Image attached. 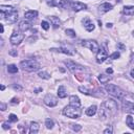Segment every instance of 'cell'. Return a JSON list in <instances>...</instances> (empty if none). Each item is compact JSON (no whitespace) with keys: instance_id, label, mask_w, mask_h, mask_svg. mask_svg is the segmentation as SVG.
<instances>
[{"instance_id":"obj_8","label":"cell","mask_w":134,"mask_h":134,"mask_svg":"<svg viewBox=\"0 0 134 134\" xmlns=\"http://www.w3.org/2000/svg\"><path fill=\"white\" fill-rule=\"evenodd\" d=\"M107 58H108V52H107L105 47H101L99 51L96 52V62L97 63H103Z\"/></svg>"},{"instance_id":"obj_45","label":"cell","mask_w":134,"mask_h":134,"mask_svg":"<svg viewBox=\"0 0 134 134\" xmlns=\"http://www.w3.org/2000/svg\"><path fill=\"white\" fill-rule=\"evenodd\" d=\"M130 74H131V77L134 79V69H132V70H131V73H130Z\"/></svg>"},{"instance_id":"obj_20","label":"cell","mask_w":134,"mask_h":134,"mask_svg":"<svg viewBox=\"0 0 134 134\" xmlns=\"http://www.w3.org/2000/svg\"><path fill=\"white\" fill-rule=\"evenodd\" d=\"M50 50L51 51L63 52V53H65V55H68V56H73L74 55V51H70L69 49H67V48H51Z\"/></svg>"},{"instance_id":"obj_24","label":"cell","mask_w":134,"mask_h":134,"mask_svg":"<svg viewBox=\"0 0 134 134\" xmlns=\"http://www.w3.org/2000/svg\"><path fill=\"white\" fill-rule=\"evenodd\" d=\"M49 19L51 21V23L53 25V27L57 28V27H59L60 24H61V22H60V19L59 18H57V17H53V16H50L49 17Z\"/></svg>"},{"instance_id":"obj_32","label":"cell","mask_w":134,"mask_h":134,"mask_svg":"<svg viewBox=\"0 0 134 134\" xmlns=\"http://www.w3.org/2000/svg\"><path fill=\"white\" fill-rule=\"evenodd\" d=\"M65 34L67 36H69V37H71V38H74L75 37V32H74L73 29H66L65 30Z\"/></svg>"},{"instance_id":"obj_43","label":"cell","mask_w":134,"mask_h":134,"mask_svg":"<svg viewBox=\"0 0 134 134\" xmlns=\"http://www.w3.org/2000/svg\"><path fill=\"white\" fill-rule=\"evenodd\" d=\"M18 102H19V101H18V99H13V100H12V103H13V104H16V103L18 104Z\"/></svg>"},{"instance_id":"obj_19","label":"cell","mask_w":134,"mask_h":134,"mask_svg":"<svg viewBox=\"0 0 134 134\" xmlns=\"http://www.w3.org/2000/svg\"><path fill=\"white\" fill-rule=\"evenodd\" d=\"M123 13L127 16H134V6L127 5L123 8Z\"/></svg>"},{"instance_id":"obj_10","label":"cell","mask_w":134,"mask_h":134,"mask_svg":"<svg viewBox=\"0 0 134 134\" xmlns=\"http://www.w3.org/2000/svg\"><path fill=\"white\" fill-rule=\"evenodd\" d=\"M71 8H72V11H74V12H80L82 10H86L87 5L82 2H80V1H74L71 3Z\"/></svg>"},{"instance_id":"obj_7","label":"cell","mask_w":134,"mask_h":134,"mask_svg":"<svg viewBox=\"0 0 134 134\" xmlns=\"http://www.w3.org/2000/svg\"><path fill=\"white\" fill-rule=\"evenodd\" d=\"M64 63L67 66V68H68L70 71H72V72H75V71H79V70H81V71L85 70V68L83 66L74 63L73 61H64Z\"/></svg>"},{"instance_id":"obj_13","label":"cell","mask_w":134,"mask_h":134,"mask_svg":"<svg viewBox=\"0 0 134 134\" xmlns=\"http://www.w3.org/2000/svg\"><path fill=\"white\" fill-rule=\"evenodd\" d=\"M18 19V13L17 11L11 13V14H7L6 17H5V20L6 22H8V23H14V22H16Z\"/></svg>"},{"instance_id":"obj_46","label":"cell","mask_w":134,"mask_h":134,"mask_svg":"<svg viewBox=\"0 0 134 134\" xmlns=\"http://www.w3.org/2000/svg\"><path fill=\"white\" fill-rule=\"evenodd\" d=\"M107 27H108V28L112 27V23H107Z\"/></svg>"},{"instance_id":"obj_6","label":"cell","mask_w":134,"mask_h":134,"mask_svg":"<svg viewBox=\"0 0 134 134\" xmlns=\"http://www.w3.org/2000/svg\"><path fill=\"white\" fill-rule=\"evenodd\" d=\"M103 105H104V107L106 108L105 110H108V111H110V112H112V113L117 111V103L115 101H113V100H107Z\"/></svg>"},{"instance_id":"obj_27","label":"cell","mask_w":134,"mask_h":134,"mask_svg":"<svg viewBox=\"0 0 134 134\" xmlns=\"http://www.w3.org/2000/svg\"><path fill=\"white\" fill-rule=\"evenodd\" d=\"M7 71L10 73H17L18 72V67L15 64H11L7 66Z\"/></svg>"},{"instance_id":"obj_44","label":"cell","mask_w":134,"mask_h":134,"mask_svg":"<svg viewBox=\"0 0 134 134\" xmlns=\"http://www.w3.org/2000/svg\"><path fill=\"white\" fill-rule=\"evenodd\" d=\"M0 32H1V34L4 32V28H3V25L2 24H0Z\"/></svg>"},{"instance_id":"obj_35","label":"cell","mask_w":134,"mask_h":134,"mask_svg":"<svg viewBox=\"0 0 134 134\" xmlns=\"http://www.w3.org/2000/svg\"><path fill=\"white\" fill-rule=\"evenodd\" d=\"M46 3H47L49 6H51V7L58 5V3H57L56 0H46Z\"/></svg>"},{"instance_id":"obj_41","label":"cell","mask_w":134,"mask_h":134,"mask_svg":"<svg viewBox=\"0 0 134 134\" xmlns=\"http://www.w3.org/2000/svg\"><path fill=\"white\" fill-rule=\"evenodd\" d=\"M0 107H1V110H2V111H4V110H5V108H6V106L4 105L3 103H1V104H0Z\"/></svg>"},{"instance_id":"obj_9","label":"cell","mask_w":134,"mask_h":134,"mask_svg":"<svg viewBox=\"0 0 134 134\" xmlns=\"http://www.w3.org/2000/svg\"><path fill=\"white\" fill-rule=\"evenodd\" d=\"M44 103H45V105H47L48 107H55L58 104V100L55 95L47 94L45 97H44Z\"/></svg>"},{"instance_id":"obj_22","label":"cell","mask_w":134,"mask_h":134,"mask_svg":"<svg viewBox=\"0 0 134 134\" xmlns=\"http://www.w3.org/2000/svg\"><path fill=\"white\" fill-rule=\"evenodd\" d=\"M67 95V92H66V88L64 86H60L59 89H58V96L60 99H64Z\"/></svg>"},{"instance_id":"obj_26","label":"cell","mask_w":134,"mask_h":134,"mask_svg":"<svg viewBox=\"0 0 134 134\" xmlns=\"http://www.w3.org/2000/svg\"><path fill=\"white\" fill-rule=\"evenodd\" d=\"M126 124L129 128H131L132 130H134V123H133V118L131 115H128L127 118H126Z\"/></svg>"},{"instance_id":"obj_16","label":"cell","mask_w":134,"mask_h":134,"mask_svg":"<svg viewBox=\"0 0 134 134\" xmlns=\"http://www.w3.org/2000/svg\"><path fill=\"white\" fill-rule=\"evenodd\" d=\"M39 129H40V126L38 123L36 122H33L30 124V127H29V133L30 134H37L39 132Z\"/></svg>"},{"instance_id":"obj_30","label":"cell","mask_w":134,"mask_h":134,"mask_svg":"<svg viewBox=\"0 0 134 134\" xmlns=\"http://www.w3.org/2000/svg\"><path fill=\"white\" fill-rule=\"evenodd\" d=\"M79 90L81 91L83 94H87V95L91 94V91L89 90V89H87L86 87H84V86H80V87H79Z\"/></svg>"},{"instance_id":"obj_1","label":"cell","mask_w":134,"mask_h":134,"mask_svg":"<svg viewBox=\"0 0 134 134\" xmlns=\"http://www.w3.org/2000/svg\"><path fill=\"white\" fill-rule=\"evenodd\" d=\"M106 90L110 95L117 97V99H124V97L126 96V92H125L123 89H120L118 86H116V85H113V84L107 85Z\"/></svg>"},{"instance_id":"obj_36","label":"cell","mask_w":134,"mask_h":134,"mask_svg":"<svg viewBox=\"0 0 134 134\" xmlns=\"http://www.w3.org/2000/svg\"><path fill=\"white\" fill-rule=\"evenodd\" d=\"M41 26H42L43 29L47 30L48 28H49V23H48L47 21H42V22H41Z\"/></svg>"},{"instance_id":"obj_31","label":"cell","mask_w":134,"mask_h":134,"mask_svg":"<svg viewBox=\"0 0 134 134\" xmlns=\"http://www.w3.org/2000/svg\"><path fill=\"white\" fill-rule=\"evenodd\" d=\"M39 77L41 79H44V80H48L50 78V75L48 74L47 72H45V71H40L39 72Z\"/></svg>"},{"instance_id":"obj_12","label":"cell","mask_w":134,"mask_h":134,"mask_svg":"<svg viewBox=\"0 0 134 134\" xmlns=\"http://www.w3.org/2000/svg\"><path fill=\"white\" fill-rule=\"evenodd\" d=\"M123 107H124V109H125L126 112L134 114V103H131V102H129V101H124Z\"/></svg>"},{"instance_id":"obj_17","label":"cell","mask_w":134,"mask_h":134,"mask_svg":"<svg viewBox=\"0 0 134 134\" xmlns=\"http://www.w3.org/2000/svg\"><path fill=\"white\" fill-rule=\"evenodd\" d=\"M37 16H38V12L37 11H28V12H26L24 14L25 19H27V20H33Z\"/></svg>"},{"instance_id":"obj_33","label":"cell","mask_w":134,"mask_h":134,"mask_svg":"<svg viewBox=\"0 0 134 134\" xmlns=\"http://www.w3.org/2000/svg\"><path fill=\"white\" fill-rule=\"evenodd\" d=\"M70 128L72 129L73 131H75V132H78V131H80L82 129V127L80 126V125H74V124H71L70 125Z\"/></svg>"},{"instance_id":"obj_4","label":"cell","mask_w":134,"mask_h":134,"mask_svg":"<svg viewBox=\"0 0 134 134\" xmlns=\"http://www.w3.org/2000/svg\"><path fill=\"white\" fill-rule=\"evenodd\" d=\"M82 45L84 47H87L88 49H90L92 52H95V53L100 49V46L95 40H85V41L82 42Z\"/></svg>"},{"instance_id":"obj_15","label":"cell","mask_w":134,"mask_h":134,"mask_svg":"<svg viewBox=\"0 0 134 134\" xmlns=\"http://www.w3.org/2000/svg\"><path fill=\"white\" fill-rule=\"evenodd\" d=\"M99 10H100V12H103V13L109 12V11L112 10V4H110V3H108V2L102 3L101 5L99 6Z\"/></svg>"},{"instance_id":"obj_39","label":"cell","mask_w":134,"mask_h":134,"mask_svg":"<svg viewBox=\"0 0 134 134\" xmlns=\"http://www.w3.org/2000/svg\"><path fill=\"white\" fill-rule=\"evenodd\" d=\"M2 128L4 129V130H6V129L10 128V125H8L7 123H3V125H2Z\"/></svg>"},{"instance_id":"obj_42","label":"cell","mask_w":134,"mask_h":134,"mask_svg":"<svg viewBox=\"0 0 134 134\" xmlns=\"http://www.w3.org/2000/svg\"><path fill=\"white\" fill-rule=\"evenodd\" d=\"M10 53H11L12 56H14V57H16V56H17V52H16L14 49H13V50H11V51H10Z\"/></svg>"},{"instance_id":"obj_34","label":"cell","mask_w":134,"mask_h":134,"mask_svg":"<svg viewBox=\"0 0 134 134\" xmlns=\"http://www.w3.org/2000/svg\"><path fill=\"white\" fill-rule=\"evenodd\" d=\"M8 119H10V122H12V123L18 122V117H17V115H15V114H10V116H8Z\"/></svg>"},{"instance_id":"obj_38","label":"cell","mask_w":134,"mask_h":134,"mask_svg":"<svg viewBox=\"0 0 134 134\" xmlns=\"http://www.w3.org/2000/svg\"><path fill=\"white\" fill-rule=\"evenodd\" d=\"M104 133L105 134H111V133H112V128H111V127H109V128H107L106 129V130H104Z\"/></svg>"},{"instance_id":"obj_23","label":"cell","mask_w":134,"mask_h":134,"mask_svg":"<svg viewBox=\"0 0 134 134\" xmlns=\"http://www.w3.org/2000/svg\"><path fill=\"white\" fill-rule=\"evenodd\" d=\"M110 80H111V77H109V75H106V74H100V75H99V81H100L102 84L109 83Z\"/></svg>"},{"instance_id":"obj_18","label":"cell","mask_w":134,"mask_h":134,"mask_svg":"<svg viewBox=\"0 0 134 134\" xmlns=\"http://www.w3.org/2000/svg\"><path fill=\"white\" fill-rule=\"evenodd\" d=\"M29 27H30V23L26 20L21 21L19 23V29L21 30V32H25V30H27Z\"/></svg>"},{"instance_id":"obj_37","label":"cell","mask_w":134,"mask_h":134,"mask_svg":"<svg viewBox=\"0 0 134 134\" xmlns=\"http://www.w3.org/2000/svg\"><path fill=\"white\" fill-rule=\"evenodd\" d=\"M119 57H120L119 52H118V51H115V52H113L112 55L110 56V59H112V60H116V59H118Z\"/></svg>"},{"instance_id":"obj_40","label":"cell","mask_w":134,"mask_h":134,"mask_svg":"<svg viewBox=\"0 0 134 134\" xmlns=\"http://www.w3.org/2000/svg\"><path fill=\"white\" fill-rule=\"evenodd\" d=\"M106 72L108 73V74H111V73H113V69H112V68H107Z\"/></svg>"},{"instance_id":"obj_2","label":"cell","mask_w":134,"mask_h":134,"mask_svg":"<svg viewBox=\"0 0 134 134\" xmlns=\"http://www.w3.org/2000/svg\"><path fill=\"white\" fill-rule=\"evenodd\" d=\"M20 67L25 71H36L40 68V64H39V62H37L36 60L29 59V60L21 61Z\"/></svg>"},{"instance_id":"obj_5","label":"cell","mask_w":134,"mask_h":134,"mask_svg":"<svg viewBox=\"0 0 134 134\" xmlns=\"http://www.w3.org/2000/svg\"><path fill=\"white\" fill-rule=\"evenodd\" d=\"M24 39V35L20 33V32H14L12 34L11 38H10V42L13 44V45H18L20 44Z\"/></svg>"},{"instance_id":"obj_3","label":"cell","mask_w":134,"mask_h":134,"mask_svg":"<svg viewBox=\"0 0 134 134\" xmlns=\"http://www.w3.org/2000/svg\"><path fill=\"white\" fill-rule=\"evenodd\" d=\"M63 114L70 118H79L81 116V109H80V107H74L69 105L66 106L63 109Z\"/></svg>"},{"instance_id":"obj_48","label":"cell","mask_w":134,"mask_h":134,"mask_svg":"<svg viewBox=\"0 0 134 134\" xmlns=\"http://www.w3.org/2000/svg\"><path fill=\"white\" fill-rule=\"evenodd\" d=\"M117 46H118L119 48H122V49H124V48H125V47H124V45H122V44H118Z\"/></svg>"},{"instance_id":"obj_14","label":"cell","mask_w":134,"mask_h":134,"mask_svg":"<svg viewBox=\"0 0 134 134\" xmlns=\"http://www.w3.org/2000/svg\"><path fill=\"white\" fill-rule=\"evenodd\" d=\"M69 104L74 107H80L81 106V102H80V99L77 95H71L69 97Z\"/></svg>"},{"instance_id":"obj_21","label":"cell","mask_w":134,"mask_h":134,"mask_svg":"<svg viewBox=\"0 0 134 134\" xmlns=\"http://www.w3.org/2000/svg\"><path fill=\"white\" fill-rule=\"evenodd\" d=\"M0 11H2V12H4L5 14L7 15V14H11V13H13V12H15L16 10L13 6H7V5H0Z\"/></svg>"},{"instance_id":"obj_25","label":"cell","mask_w":134,"mask_h":134,"mask_svg":"<svg viewBox=\"0 0 134 134\" xmlns=\"http://www.w3.org/2000/svg\"><path fill=\"white\" fill-rule=\"evenodd\" d=\"M96 113V106H90L89 108L86 110V114L88 115V116H93Z\"/></svg>"},{"instance_id":"obj_49","label":"cell","mask_w":134,"mask_h":134,"mask_svg":"<svg viewBox=\"0 0 134 134\" xmlns=\"http://www.w3.org/2000/svg\"><path fill=\"white\" fill-rule=\"evenodd\" d=\"M4 88H5V87H4V86H3V85H2V86H1V90H2V91L4 90Z\"/></svg>"},{"instance_id":"obj_29","label":"cell","mask_w":134,"mask_h":134,"mask_svg":"<svg viewBox=\"0 0 134 134\" xmlns=\"http://www.w3.org/2000/svg\"><path fill=\"white\" fill-rule=\"evenodd\" d=\"M45 126L47 129H52V127L55 126V123H53V120L50 119V118H47L45 120Z\"/></svg>"},{"instance_id":"obj_47","label":"cell","mask_w":134,"mask_h":134,"mask_svg":"<svg viewBox=\"0 0 134 134\" xmlns=\"http://www.w3.org/2000/svg\"><path fill=\"white\" fill-rule=\"evenodd\" d=\"M14 89H19V90H21V87H19V86H16V85H15V86H14Z\"/></svg>"},{"instance_id":"obj_28","label":"cell","mask_w":134,"mask_h":134,"mask_svg":"<svg viewBox=\"0 0 134 134\" xmlns=\"http://www.w3.org/2000/svg\"><path fill=\"white\" fill-rule=\"evenodd\" d=\"M69 5L71 6V3H69L68 0H61V1L59 2V6L63 7V8H67Z\"/></svg>"},{"instance_id":"obj_11","label":"cell","mask_w":134,"mask_h":134,"mask_svg":"<svg viewBox=\"0 0 134 134\" xmlns=\"http://www.w3.org/2000/svg\"><path fill=\"white\" fill-rule=\"evenodd\" d=\"M83 25H84V27L87 32H92L95 27L94 24H93V22L89 19V18H85V19H83Z\"/></svg>"}]
</instances>
